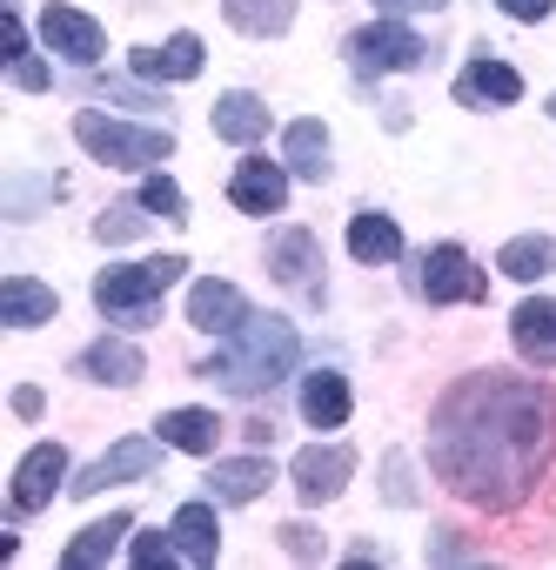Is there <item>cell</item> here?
Listing matches in <instances>:
<instances>
[{"label":"cell","mask_w":556,"mask_h":570,"mask_svg":"<svg viewBox=\"0 0 556 570\" xmlns=\"http://www.w3.org/2000/svg\"><path fill=\"white\" fill-rule=\"evenodd\" d=\"M556 450V390L536 376H463L429 416L436 476L476 510H516Z\"/></svg>","instance_id":"cell-1"},{"label":"cell","mask_w":556,"mask_h":570,"mask_svg":"<svg viewBox=\"0 0 556 570\" xmlns=\"http://www.w3.org/2000/svg\"><path fill=\"white\" fill-rule=\"evenodd\" d=\"M296 356H302V336L282 316H248L235 336H221V350L195 376H208L228 396H261V390H275V383L296 370Z\"/></svg>","instance_id":"cell-2"},{"label":"cell","mask_w":556,"mask_h":570,"mask_svg":"<svg viewBox=\"0 0 556 570\" xmlns=\"http://www.w3.org/2000/svg\"><path fill=\"white\" fill-rule=\"evenodd\" d=\"M181 255H155V262H128V268H101L95 275V303L101 316H115L121 330H148L155 323V303L181 282Z\"/></svg>","instance_id":"cell-3"},{"label":"cell","mask_w":556,"mask_h":570,"mask_svg":"<svg viewBox=\"0 0 556 570\" xmlns=\"http://www.w3.org/2000/svg\"><path fill=\"white\" fill-rule=\"evenodd\" d=\"M75 141H81L95 161H108V168H155V161L175 155V135H168V128H135V121L101 115V108H81V115H75Z\"/></svg>","instance_id":"cell-4"},{"label":"cell","mask_w":556,"mask_h":570,"mask_svg":"<svg viewBox=\"0 0 556 570\" xmlns=\"http://www.w3.org/2000/svg\"><path fill=\"white\" fill-rule=\"evenodd\" d=\"M423 61H429L423 35L409 21H396V14H383V21H369V28L349 35V68L356 75H409Z\"/></svg>","instance_id":"cell-5"},{"label":"cell","mask_w":556,"mask_h":570,"mask_svg":"<svg viewBox=\"0 0 556 570\" xmlns=\"http://www.w3.org/2000/svg\"><path fill=\"white\" fill-rule=\"evenodd\" d=\"M423 296H429V303H483L489 282H483V268L469 262L463 242H436V248L423 255Z\"/></svg>","instance_id":"cell-6"},{"label":"cell","mask_w":556,"mask_h":570,"mask_svg":"<svg viewBox=\"0 0 556 570\" xmlns=\"http://www.w3.org/2000/svg\"><path fill=\"white\" fill-rule=\"evenodd\" d=\"M289 476H296L302 503H329V497H342V483L356 476V450H349V443H309V450H296Z\"/></svg>","instance_id":"cell-7"},{"label":"cell","mask_w":556,"mask_h":570,"mask_svg":"<svg viewBox=\"0 0 556 570\" xmlns=\"http://www.w3.org/2000/svg\"><path fill=\"white\" fill-rule=\"evenodd\" d=\"M161 463V436H128V443H115L108 456H95L75 483H68V497H95V490H108V483H128V476H148Z\"/></svg>","instance_id":"cell-8"},{"label":"cell","mask_w":556,"mask_h":570,"mask_svg":"<svg viewBox=\"0 0 556 570\" xmlns=\"http://www.w3.org/2000/svg\"><path fill=\"white\" fill-rule=\"evenodd\" d=\"M228 202H235L241 215H282V202H289V168H282V161H261V155L235 161Z\"/></svg>","instance_id":"cell-9"},{"label":"cell","mask_w":556,"mask_h":570,"mask_svg":"<svg viewBox=\"0 0 556 570\" xmlns=\"http://www.w3.org/2000/svg\"><path fill=\"white\" fill-rule=\"evenodd\" d=\"M41 41H48L61 61H75V68H95V61L108 55L101 21H88L81 8H54V0H48V14H41Z\"/></svg>","instance_id":"cell-10"},{"label":"cell","mask_w":556,"mask_h":570,"mask_svg":"<svg viewBox=\"0 0 556 570\" xmlns=\"http://www.w3.org/2000/svg\"><path fill=\"white\" fill-rule=\"evenodd\" d=\"M248 316H255L248 296L235 289V282H221V275H201L195 289H188V323H195L201 336H235Z\"/></svg>","instance_id":"cell-11"},{"label":"cell","mask_w":556,"mask_h":570,"mask_svg":"<svg viewBox=\"0 0 556 570\" xmlns=\"http://www.w3.org/2000/svg\"><path fill=\"white\" fill-rule=\"evenodd\" d=\"M61 476H68V450H61V443H34V450L21 456V470H14V510H21V517L48 510Z\"/></svg>","instance_id":"cell-12"},{"label":"cell","mask_w":556,"mask_h":570,"mask_svg":"<svg viewBox=\"0 0 556 570\" xmlns=\"http://www.w3.org/2000/svg\"><path fill=\"white\" fill-rule=\"evenodd\" d=\"M523 95V75L509 68V61H496V55H476L463 75H456V101L463 108H509Z\"/></svg>","instance_id":"cell-13"},{"label":"cell","mask_w":556,"mask_h":570,"mask_svg":"<svg viewBox=\"0 0 556 570\" xmlns=\"http://www.w3.org/2000/svg\"><path fill=\"white\" fill-rule=\"evenodd\" d=\"M509 343H516V356H523L529 370H549V363H556V303H549V296L516 303V316H509Z\"/></svg>","instance_id":"cell-14"},{"label":"cell","mask_w":556,"mask_h":570,"mask_svg":"<svg viewBox=\"0 0 556 570\" xmlns=\"http://www.w3.org/2000/svg\"><path fill=\"white\" fill-rule=\"evenodd\" d=\"M316 268H322V248L309 228H282L268 242V275L289 282V289H316Z\"/></svg>","instance_id":"cell-15"},{"label":"cell","mask_w":556,"mask_h":570,"mask_svg":"<svg viewBox=\"0 0 556 570\" xmlns=\"http://www.w3.org/2000/svg\"><path fill=\"white\" fill-rule=\"evenodd\" d=\"M54 289L48 282H34V275H8L0 282V323H14V330H41V323H54Z\"/></svg>","instance_id":"cell-16"},{"label":"cell","mask_w":556,"mask_h":570,"mask_svg":"<svg viewBox=\"0 0 556 570\" xmlns=\"http://www.w3.org/2000/svg\"><path fill=\"white\" fill-rule=\"evenodd\" d=\"M128 68H135L141 81H195V75H201V41H195V35H175L168 48H135Z\"/></svg>","instance_id":"cell-17"},{"label":"cell","mask_w":556,"mask_h":570,"mask_svg":"<svg viewBox=\"0 0 556 570\" xmlns=\"http://www.w3.org/2000/svg\"><path fill=\"white\" fill-rule=\"evenodd\" d=\"M282 168L296 181H329V128L322 121H289L282 135Z\"/></svg>","instance_id":"cell-18"},{"label":"cell","mask_w":556,"mask_h":570,"mask_svg":"<svg viewBox=\"0 0 556 570\" xmlns=\"http://www.w3.org/2000/svg\"><path fill=\"white\" fill-rule=\"evenodd\" d=\"M88 383H115V390H128V383H141V350L135 343H121V336H101L95 350H81V363H75Z\"/></svg>","instance_id":"cell-19"},{"label":"cell","mask_w":556,"mask_h":570,"mask_svg":"<svg viewBox=\"0 0 556 570\" xmlns=\"http://www.w3.org/2000/svg\"><path fill=\"white\" fill-rule=\"evenodd\" d=\"M349 376H336V370H316V376H302V416H309V430H342L349 423Z\"/></svg>","instance_id":"cell-20"},{"label":"cell","mask_w":556,"mask_h":570,"mask_svg":"<svg viewBox=\"0 0 556 570\" xmlns=\"http://www.w3.org/2000/svg\"><path fill=\"white\" fill-rule=\"evenodd\" d=\"M168 530H175V550H181V557H188L195 570H208V563L221 557V530H215V503H181Z\"/></svg>","instance_id":"cell-21"},{"label":"cell","mask_w":556,"mask_h":570,"mask_svg":"<svg viewBox=\"0 0 556 570\" xmlns=\"http://www.w3.org/2000/svg\"><path fill=\"white\" fill-rule=\"evenodd\" d=\"M268 483H275V470H268L261 456H228V463L208 470V497H215V503H255Z\"/></svg>","instance_id":"cell-22"},{"label":"cell","mask_w":556,"mask_h":570,"mask_svg":"<svg viewBox=\"0 0 556 570\" xmlns=\"http://www.w3.org/2000/svg\"><path fill=\"white\" fill-rule=\"evenodd\" d=\"M128 530H135V517H128V510H115V517L88 523V530L61 550V563H68V570H95V563H108V557L121 550V537H128Z\"/></svg>","instance_id":"cell-23"},{"label":"cell","mask_w":556,"mask_h":570,"mask_svg":"<svg viewBox=\"0 0 556 570\" xmlns=\"http://www.w3.org/2000/svg\"><path fill=\"white\" fill-rule=\"evenodd\" d=\"M155 430H161V443H168V450H188V456H215L221 416H215V410H168Z\"/></svg>","instance_id":"cell-24"},{"label":"cell","mask_w":556,"mask_h":570,"mask_svg":"<svg viewBox=\"0 0 556 570\" xmlns=\"http://www.w3.org/2000/svg\"><path fill=\"white\" fill-rule=\"evenodd\" d=\"M215 135H221V141H235V148H248V141H261V135H268V108H261L255 95H241V88H235V95H221V101H215Z\"/></svg>","instance_id":"cell-25"},{"label":"cell","mask_w":556,"mask_h":570,"mask_svg":"<svg viewBox=\"0 0 556 570\" xmlns=\"http://www.w3.org/2000/svg\"><path fill=\"white\" fill-rule=\"evenodd\" d=\"M349 255H356V262H396V255H403V228L369 208V215L349 222Z\"/></svg>","instance_id":"cell-26"},{"label":"cell","mask_w":556,"mask_h":570,"mask_svg":"<svg viewBox=\"0 0 556 570\" xmlns=\"http://www.w3.org/2000/svg\"><path fill=\"white\" fill-rule=\"evenodd\" d=\"M221 14H228V28L268 41V35H282L296 21V0H221Z\"/></svg>","instance_id":"cell-27"},{"label":"cell","mask_w":556,"mask_h":570,"mask_svg":"<svg viewBox=\"0 0 556 570\" xmlns=\"http://www.w3.org/2000/svg\"><path fill=\"white\" fill-rule=\"evenodd\" d=\"M496 268H503V275H516V282L549 275V268H556V235H516V242H503Z\"/></svg>","instance_id":"cell-28"},{"label":"cell","mask_w":556,"mask_h":570,"mask_svg":"<svg viewBox=\"0 0 556 570\" xmlns=\"http://www.w3.org/2000/svg\"><path fill=\"white\" fill-rule=\"evenodd\" d=\"M141 208H148V215H168V222H181V215H188V195H181L168 175H148V181H141Z\"/></svg>","instance_id":"cell-29"},{"label":"cell","mask_w":556,"mask_h":570,"mask_svg":"<svg viewBox=\"0 0 556 570\" xmlns=\"http://www.w3.org/2000/svg\"><path fill=\"white\" fill-rule=\"evenodd\" d=\"M141 228H148V215H141V202H121V208H108V215L95 222V235H101V242H135Z\"/></svg>","instance_id":"cell-30"},{"label":"cell","mask_w":556,"mask_h":570,"mask_svg":"<svg viewBox=\"0 0 556 570\" xmlns=\"http://www.w3.org/2000/svg\"><path fill=\"white\" fill-rule=\"evenodd\" d=\"M275 537H282V550H289V557H302V563H322V557H329V543H322L309 523H282Z\"/></svg>","instance_id":"cell-31"},{"label":"cell","mask_w":556,"mask_h":570,"mask_svg":"<svg viewBox=\"0 0 556 570\" xmlns=\"http://www.w3.org/2000/svg\"><path fill=\"white\" fill-rule=\"evenodd\" d=\"M383 497H389V503H403V510L416 503V483H409V456H389V463H383Z\"/></svg>","instance_id":"cell-32"},{"label":"cell","mask_w":556,"mask_h":570,"mask_svg":"<svg viewBox=\"0 0 556 570\" xmlns=\"http://www.w3.org/2000/svg\"><path fill=\"white\" fill-rule=\"evenodd\" d=\"M41 195H61V181H8V215H28Z\"/></svg>","instance_id":"cell-33"},{"label":"cell","mask_w":556,"mask_h":570,"mask_svg":"<svg viewBox=\"0 0 556 570\" xmlns=\"http://www.w3.org/2000/svg\"><path fill=\"white\" fill-rule=\"evenodd\" d=\"M168 557H181V550H175V530H168V537H161V530H155V537H135V563H141V570H155V563H168Z\"/></svg>","instance_id":"cell-34"},{"label":"cell","mask_w":556,"mask_h":570,"mask_svg":"<svg viewBox=\"0 0 556 570\" xmlns=\"http://www.w3.org/2000/svg\"><path fill=\"white\" fill-rule=\"evenodd\" d=\"M8 75H14V88H28V95H41V88H48V68H41L34 55H21V61H14Z\"/></svg>","instance_id":"cell-35"},{"label":"cell","mask_w":556,"mask_h":570,"mask_svg":"<svg viewBox=\"0 0 556 570\" xmlns=\"http://www.w3.org/2000/svg\"><path fill=\"white\" fill-rule=\"evenodd\" d=\"M376 8L403 21V14H443V8H449V0H376Z\"/></svg>","instance_id":"cell-36"},{"label":"cell","mask_w":556,"mask_h":570,"mask_svg":"<svg viewBox=\"0 0 556 570\" xmlns=\"http://www.w3.org/2000/svg\"><path fill=\"white\" fill-rule=\"evenodd\" d=\"M496 8H503L509 21H543V14H549V0H496Z\"/></svg>","instance_id":"cell-37"},{"label":"cell","mask_w":556,"mask_h":570,"mask_svg":"<svg viewBox=\"0 0 556 570\" xmlns=\"http://www.w3.org/2000/svg\"><path fill=\"white\" fill-rule=\"evenodd\" d=\"M8 55H14V61L28 55V28H21V14H8Z\"/></svg>","instance_id":"cell-38"},{"label":"cell","mask_w":556,"mask_h":570,"mask_svg":"<svg viewBox=\"0 0 556 570\" xmlns=\"http://www.w3.org/2000/svg\"><path fill=\"white\" fill-rule=\"evenodd\" d=\"M14 416H41V390H14Z\"/></svg>","instance_id":"cell-39"},{"label":"cell","mask_w":556,"mask_h":570,"mask_svg":"<svg viewBox=\"0 0 556 570\" xmlns=\"http://www.w3.org/2000/svg\"><path fill=\"white\" fill-rule=\"evenodd\" d=\"M549 115H556V95H549Z\"/></svg>","instance_id":"cell-40"}]
</instances>
